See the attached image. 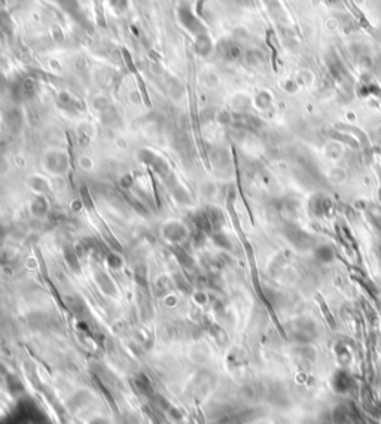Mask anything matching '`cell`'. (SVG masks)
Listing matches in <instances>:
<instances>
[{
  "mask_svg": "<svg viewBox=\"0 0 381 424\" xmlns=\"http://www.w3.org/2000/svg\"><path fill=\"white\" fill-rule=\"evenodd\" d=\"M43 165L48 173L55 176H63L69 170V156L63 149H51L43 156Z\"/></svg>",
  "mask_w": 381,
  "mask_h": 424,
  "instance_id": "1",
  "label": "cell"
},
{
  "mask_svg": "<svg viewBox=\"0 0 381 424\" xmlns=\"http://www.w3.org/2000/svg\"><path fill=\"white\" fill-rule=\"evenodd\" d=\"M285 235L289 240V243L296 247L298 250H308L311 247H314L316 240L311 234L305 232L302 228L293 225V223H287L285 226Z\"/></svg>",
  "mask_w": 381,
  "mask_h": 424,
  "instance_id": "2",
  "label": "cell"
},
{
  "mask_svg": "<svg viewBox=\"0 0 381 424\" xmlns=\"http://www.w3.org/2000/svg\"><path fill=\"white\" fill-rule=\"evenodd\" d=\"M161 235L173 244H181L188 238V228L181 220H170L163 225Z\"/></svg>",
  "mask_w": 381,
  "mask_h": 424,
  "instance_id": "3",
  "label": "cell"
},
{
  "mask_svg": "<svg viewBox=\"0 0 381 424\" xmlns=\"http://www.w3.org/2000/svg\"><path fill=\"white\" fill-rule=\"evenodd\" d=\"M139 158H140L142 162H145L148 167H151L163 179H167L172 174V171L169 168V164L160 155H157L155 152H152V150H142L139 153Z\"/></svg>",
  "mask_w": 381,
  "mask_h": 424,
  "instance_id": "4",
  "label": "cell"
},
{
  "mask_svg": "<svg viewBox=\"0 0 381 424\" xmlns=\"http://www.w3.org/2000/svg\"><path fill=\"white\" fill-rule=\"evenodd\" d=\"M179 19H181V22L187 27L188 31L196 34V36L204 34V27H202V24H201L199 19L190 12V7H184V6H182V7L179 9Z\"/></svg>",
  "mask_w": 381,
  "mask_h": 424,
  "instance_id": "5",
  "label": "cell"
},
{
  "mask_svg": "<svg viewBox=\"0 0 381 424\" xmlns=\"http://www.w3.org/2000/svg\"><path fill=\"white\" fill-rule=\"evenodd\" d=\"M30 213L34 217H45L51 213L49 201L43 194H39L33 198V201L30 203Z\"/></svg>",
  "mask_w": 381,
  "mask_h": 424,
  "instance_id": "6",
  "label": "cell"
},
{
  "mask_svg": "<svg viewBox=\"0 0 381 424\" xmlns=\"http://www.w3.org/2000/svg\"><path fill=\"white\" fill-rule=\"evenodd\" d=\"M22 121H24L22 113H21V110L16 109V107H12V109H9V110L4 113V125H6L12 133H16V131L21 130Z\"/></svg>",
  "mask_w": 381,
  "mask_h": 424,
  "instance_id": "7",
  "label": "cell"
},
{
  "mask_svg": "<svg viewBox=\"0 0 381 424\" xmlns=\"http://www.w3.org/2000/svg\"><path fill=\"white\" fill-rule=\"evenodd\" d=\"M217 52H219V55H220L223 60H226V61H234V60H237V58L240 57V54H241L240 48H238L235 43H232V42H222V43L217 46Z\"/></svg>",
  "mask_w": 381,
  "mask_h": 424,
  "instance_id": "8",
  "label": "cell"
},
{
  "mask_svg": "<svg viewBox=\"0 0 381 424\" xmlns=\"http://www.w3.org/2000/svg\"><path fill=\"white\" fill-rule=\"evenodd\" d=\"M63 256H64L66 264L73 273H81V262H79L78 250L73 246H66L63 250Z\"/></svg>",
  "mask_w": 381,
  "mask_h": 424,
  "instance_id": "9",
  "label": "cell"
},
{
  "mask_svg": "<svg viewBox=\"0 0 381 424\" xmlns=\"http://www.w3.org/2000/svg\"><path fill=\"white\" fill-rule=\"evenodd\" d=\"M95 282H97V284H98V287L101 289L103 293H106L109 296H113L116 293V286H115L113 280L106 273H97Z\"/></svg>",
  "mask_w": 381,
  "mask_h": 424,
  "instance_id": "10",
  "label": "cell"
},
{
  "mask_svg": "<svg viewBox=\"0 0 381 424\" xmlns=\"http://www.w3.org/2000/svg\"><path fill=\"white\" fill-rule=\"evenodd\" d=\"M329 207H331V203H329V200H328L326 197H323V195H316V197H313L311 201H310V210H311V213H313L314 216H323V214H326V212L329 210Z\"/></svg>",
  "mask_w": 381,
  "mask_h": 424,
  "instance_id": "11",
  "label": "cell"
},
{
  "mask_svg": "<svg viewBox=\"0 0 381 424\" xmlns=\"http://www.w3.org/2000/svg\"><path fill=\"white\" fill-rule=\"evenodd\" d=\"M314 258H316L319 262L329 264V262L334 261L335 252H334V249H332L329 244H322V246H317V247L314 249Z\"/></svg>",
  "mask_w": 381,
  "mask_h": 424,
  "instance_id": "12",
  "label": "cell"
},
{
  "mask_svg": "<svg viewBox=\"0 0 381 424\" xmlns=\"http://www.w3.org/2000/svg\"><path fill=\"white\" fill-rule=\"evenodd\" d=\"M66 302L69 305V308L79 317L85 316L87 314V304L84 302L82 298L76 296V295H72V296H67L66 298Z\"/></svg>",
  "mask_w": 381,
  "mask_h": 424,
  "instance_id": "13",
  "label": "cell"
},
{
  "mask_svg": "<svg viewBox=\"0 0 381 424\" xmlns=\"http://www.w3.org/2000/svg\"><path fill=\"white\" fill-rule=\"evenodd\" d=\"M57 3H58V6L60 7H63V10H66L69 15H72L73 18H81V16H84L82 13H81V9H79V3H78V0H55Z\"/></svg>",
  "mask_w": 381,
  "mask_h": 424,
  "instance_id": "14",
  "label": "cell"
},
{
  "mask_svg": "<svg viewBox=\"0 0 381 424\" xmlns=\"http://www.w3.org/2000/svg\"><path fill=\"white\" fill-rule=\"evenodd\" d=\"M28 186H30L34 192H37V195H39V194H43V195H45V192L49 189L48 182H46L43 177H40V176H31L30 180H28Z\"/></svg>",
  "mask_w": 381,
  "mask_h": 424,
  "instance_id": "15",
  "label": "cell"
},
{
  "mask_svg": "<svg viewBox=\"0 0 381 424\" xmlns=\"http://www.w3.org/2000/svg\"><path fill=\"white\" fill-rule=\"evenodd\" d=\"M195 51H196V54H199V55H207V54H210V51H211V43H210V39H208L205 34L196 36Z\"/></svg>",
  "mask_w": 381,
  "mask_h": 424,
  "instance_id": "16",
  "label": "cell"
},
{
  "mask_svg": "<svg viewBox=\"0 0 381 424\" xmlns=\"http://www.w3.org/2000/svg\"><path fill=\"white\" fill-rule=\"evenodd\" d=\"M175 249H176L175 253H176V256H178L179 262H181L185 268L190 270V268L195 265V262H193V258L190 256V252H188L187 249H184V247H175Z\"/></svg>",
  "mask_w": 381,
  "mask_h": 424,
  "instance_id": "17",
  "label": "cell"
},
{
  "mask_svg": "<svg viewBox=\"0 0 381 424\" xmlns=\"http://www.w3.org/2000/svg\"><path fill=\"white\" fill-rule=\"evenodd\" d=\"M173 280H175V283L178 284V287H179L182 292H190V282H188V280H187L182 274H176Z\"/></svg>",
  "mask_w": 381,
  "mask_h": 424,
  "instance_id": "18",
  "label": "cell"
},
{
  "mask_svg": "<svg viewBox=\"0 0 381 424\" xmlns=\"http://www.w3.org/2000/svg\"><path fill=\"white\" fill-rule=\"evenodd\" d=\"M213 240H214V243H216L217 246H220V247H223V249H229V247H231V243H229L228 237L223 235V234H220V232H214V234H213Z\"/></svg>",
  "mask_w": 381,
  "mask_h": 424,
  "instance_id": "19",
  "label": "cell"
},
{
  "mask_svg": "<svg viewBox=\"0 0 381 424\" xmlns=\"http://www.w3.org/2000/svg\"><path fill=\"white\" fill-rule=\"evenodd\" d=\"M146 267L145 265H139L136 267V280L140 283V286H146Z\"/></svg>",
  "mask_w": 381,
  "mask_h": 424,
  "instance_id": "20",
  "label": "cell"
},
{
  "mask_svg": "<svg viewBox=\"0 0 381 424\" xmlns=\"http://www.w3.org/2000/svg\"><path fill=\"white\" fill-rule=\"evenodd\" d=\"M107 264L112 267V268H121L122 267V259L118 256V255H115V253H110L109 256H107Z\"/></svg>",
  "mask_w": 381,
  "mask_h": 424,
  "instance_id": "21",
  "label": "cell"
},
{
  "mask_svg": "<svg viewBox=\"0 0 381 424\" xmlns=\"http://www.w3.org/2000/svg\"><path fill=\"white\" fill-rule=\"evenodd\" d=\"M3 243H4V229L0 226V247H1Z\"/></svg>",
  "mask_w": 381,
  "mask_h": 424,
  "instance_id": "22",
  "label": "cell"
},
{
  "mask_svg": "<svg viewBox=\"0 0 381 424\" xmlns=\"http://www.w3.org/2000/svg\"><path fill=\"white\" fill-rule=\"evenodd\" d=\"M379 256H380V259H381V244H380V247H379Z\"/></svg>",
  "mask_w": 381,
  "mask_h": 424,
  "instance_id": "23",
  "label": "cell"
}]
</instances>
